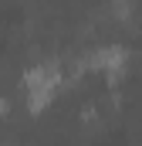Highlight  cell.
<instances>
[{"mask_svg":"<svg viewBox=\"0 0 142 146\" xmlns=\"http://www.w3.org/2000/svg\"><path fill=\"white\" fill-rule=\"evenodd\" d=\"M3 109H7V102H3V99H0V112H3Z\"/></svg>","mask_w":142,"mask_h":146,"instance_id":"6da1fadb","label":"cell"}]
</instances>
